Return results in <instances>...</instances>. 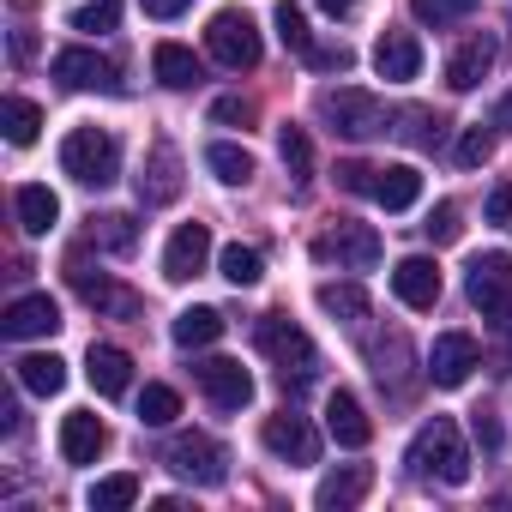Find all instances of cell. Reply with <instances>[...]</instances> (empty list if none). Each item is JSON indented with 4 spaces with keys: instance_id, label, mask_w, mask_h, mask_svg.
<instances>
[{
    "instance_id": "7bdbcfd3",
    "label": "cell",
    "mask_w": 512,
    "mask_h": 512,
    "mask_svg": "<svg viewBox=\"0 0 512 512\" xmlns=\"http://www.w3.org/2000/svg\"><path fill=\"white\" fill-rule=\"evenodd\" d=\"M482 217H488L494 229H512V181H500V187L482 199Z\"/></svg>"
},
{
    "instance_id": "603a6c76",
    "label": "cell",
    "mask_w": 512,
    "mask_h": 512,
    "mask_svg": "<svg viewBox=\"0 0 512 512\" xmlns=\"http://www.w3.org/2000/svg\"><path fill=\"white\" fill-rule=\"evenodd\" d=\"M151 73H157V85H169V91H193V85L205 79V67H199V55H193L187 43H157V49H151Z\"/></svg>"
},
{
    "instance_id": "f546056e",
    "label": "cell",
    "mask_w": 512,
    "mask_h": 512,
    "mask_svg": "<svg viewBox=\"0 0 512 512\" xmlns=\"http://www.w3.org/2000/svg\"><path fill=\"white\" fill-rule=\"evenodd\" d=\"M133 500H139V476H133V470H115V476L91 482V494H85L91 512H127Z\"/></svg>"
},
{
    "instance_id": "ffe728a7",
    "label": "cell",
    "mask_w": 512,
    "mask_h": 512,
    "mask_svg": "<svg viewBox=\"0 0 512 512\" xmlns=\"http://www.w3.org/2000/svg\"><path fill=\"white\" fill-rule=\"evenodd\" d=\"M103 446H109L103 416H91V410H67V416H61V458H67V464H97Z\"/></svg>"
},
{
    "instance_id": "4fadbf2b",
    "label": "cell",
    "mask_w": 512,
    "mask_h": 512,
    "mask_svg": "<svg viewBox=\"0 0 512 512\" xmlns=\"http://www.w3.org/2000/svg\"><path fill=\"white\" fill-rule=\"evenodd\" d=\"M260 440H266V452H278L284 464H314V458H320V434H314V422H308V416H296V410L266 416Z\"/></svg>"
},
{
    "instance_id": "ba28073f",
    "label": "cell",
    "mask_w": 512,
    "mask_h": 512,
    "mask_svg": "<svg viewBox=\"0 0 512 512\" xmlns=\"http://www.w3.org/2000/svg\"><path fill=\"white\" fill-rule=\"evenodd\" d=\"M133 187H139V205H175V199H181V151H175L169 139H157V145L145 151Z\"/></svg>"
},
{
    "instance_id": "cb8c5ba5",
    "label": "cell",
    "mask_w": 512,
    "mask_h": 512,
    "mask_svg": "<svg viewBox=\"0 0 512 512\" xmlns=\"http://www.w3.org/2000/svg\"><path fill=\"white\" fill-rule=\"evenodd\" d=\"M85 374H91V386H97L103 398H121V392L133 386V356H127V350H115V344H91Z\"/></svg>"
},
{
    "instance_id": "6da1fadb",
    "label": "cell",
    "mask_w": 512,
    "mask_h": 512,
    "mask_svg": "<svg viewBox=\"0 0 512 512\" xmlns=\"http://www.w3.org/2000/svg\"><path fill=\"white\" fill-rule=\"evenodd\" d=\"M404 464H410L416 476L446 482V488L470 482V452H464V434H458V422H452V416L422 422V428H416V440H410V452H404Z\"/></svg>"
},
{
    "instance_id": "d6986e66",
    "label": "cell",
    "mask_w": 512,
    "mask_h": 512,
    "mask_svg": "<svg viewBox=\"0 0 512 512\" xmlns=\"http://www.w3.org/2000/svg\"><path fill=\"white\" fill-rule=\"evenodd\" d=\"M326 434H332L338 446H350V452H362V446L374 440V422H368V410H362L356 392H332V398H326Z\"/></svg>"
},
{
    "instance_id": "e575fe53",
    "label": "cell",
    "mask_w": 512,
    "mask_h": 512,
    "mask_svg": "<svg viewBox=\"0 0 512 512\" xmlns=\"http://www.w3.org/2000/svg\"><path fill=\"white\" fill-rule=\"evenodd\" d=\"M320 308L332 314V320H368V290L362 284H320Z\"/></svg>"
},
{
    "instance_id": "3957f363",
    "label": "cell",
    "mask_w": 512,
    "mask_h": 512,
    "mask_svg": "<svg viewBox=\"0 0 512 512\" xmlns=\"http://www.w3.org/2000/svg\"><path fill=\"white\" fill-rule=\"evenodd\" d=\"M314 260H320V266H338V272H374V266H380V229L344 217V223H332V229L314 241Z\"/></svg>"
},
{
    "instance_id": "9c48e42d",
    "label": "cell",
    "mask_w": 512,
    "mask_h": 512,
    "mask_svg": "<svg viewBox=\"0 0 512 512\" xmlns=\"http://www.w3.org/2000/svg\"><path fill=\"white\" fill-rule=\"evenodd\" d=\"M193 380H199V392H205L217 410H241V404H253V374H247L241 362H229V356H205V362H193Z\"/></svg>"
},
{
    "instance_id": "bcb514c9",
    "label": "cell",
    "mask_w": 512,
    "mask_h": 512,
    "mask_svg": "<svg viewBox=\"0 0 512 512\" xmlns=\"http://www.w3.org/2000/svg\"><path fill=\"white\" fill-rule=\"evenodd\" d=\"M470 434H476L488 452H500V422H494L488 410H470Z\"/></svg>"
},
{
    "instance_id": "f907efd6",
    "label": "cell",
    "mask_w": 512,
    "mask_h": 512,
    "mask_svg": "<svg viewBox=\"0 0 512 512\" xmlns=\"http://www.w3.org/2000/svg\"><path fill=\"white\" fill-rule=\"evenodd\" d=\"M488 320H494V326H500V332H506V338H512V290H506V302H500V308H494V314H488Z\"/></svg>"
},
{
    "instance_id": "5bb4252c",
    "label": "cell",
    "mask_w": 512,
    "mask_h": 512,
    "mask_svg": "<svg viewBox=\"0 0 512 512\" xmlns=\"http://www.w3.org/2000/svg\"><path fill=\"white\" fill-rule=\"evenodd\" d=\"M506 290H512V260H506V253H476V260L464 266V296H470V308L494 314V308L506 302Z\"/></svg>"
},
{
    "instance_id": "ee69618b",
    "label": "cell",
    "mask_w": 512,
    "mask_h": 512,
    "mask_svg": "<svg viewBox=\"0 0 512 512\" xmlns=\"http://www.w3.org/2000/svg\"><path fill=\"white\" fill-rule=\"evenodd\" d=\"M404 121H410V127H404V139H416V145H440V121H434L428 109H410Z\"/></svg>"
},
{
    "instance_id": "d590c367",
    "label": "cell",
    "mask_w": 512,
    "mask_h": 512,
    "mask_svg": "<svg viewBox=\"0 0 512 512\" xmlns=\"http://www.w3.org/2000/svg\"><path fill=\"white\" fill-rule=\"evenodd\" d=\"M272 25H278V43H284V49H296V55H308V49H314L308 13L296 7V0H278V13H272Z\"/></svg>"
},
{
    "instance_id": "30bf717a",
    "label": "cell",
    "mask_w": 512,
    "mask_h": 512,
    "mask_svg": "<svg viewBox=\"0 0 512 512\" xmlns=\"http://www.w3.org/2000/svg\"><path fill=\"white\" fill-rule=\"evenodd\" d=\"M55 79H61L67 91H103V97H115V91H121L115 61H109V55H97V49H61V55H55Z\"/></svg>"
},
{
    "instance_id": "4316f807",
    "label": "cell",
    "mask_w": 512,
    "mask_h": 512,
    "mask_svg": "<svg viewBox=\"0 0 512 512\" xmlns=\"http://www.w3.org/2000/svg\"><path fill=\"white\" fill-rule=\"evenodd\" d=\"M169 338H175L181 350H205V344L223 338V314H217V308H187V314H175Z\"/></svg>"
},
{
    "instance_id": "44dd1931",
    "label": "cell",
    "mask_w": 512,
    "mask_h": 512,
    "mask_svg": "<svg viewBox=\"0 0 512 512\" xmlns=\"http://www.w3.org/2000/svg\"><path fill=\"white\" fill-rule=\"evenodd\" d=\"M368 488H374V470H368V464H338L332 476H320L314 506H320V512H350V506H362Z\"/></svg>"
},
{
    "instance_id": "8d00e7d4",
    "label": "cell",
    "mask_w": 512,
    "mask_h": 512,
    "mask_svg": "<svg viewBox=\"0 0 512 512\" xmlns=\"http://www.w3.org/2000/svg\"><path fill=\"white\" fill-rule=\"evenodd\" d=\"M175 416H181V392L175 386H145L139 392V422L145 428H169Z\"/></svg>"
},
{
    "instance_id": "d6a6232c",
    "label": "cell",
    "mask_w": 512,
    "mask_h": 512,
    "mask_svg": "<svg viewBox=\"0 0 512 512\" xmlns=\"http://www.w3.org/2000/svg\"><path fill=\"white\" fill-rule=\"evenodd\" d=\"M278 157H284L290 181H308V175H314V145H308V133H302L296 121H284V127H278Z\"/></svg>"
},
{
    "instance_id": "f1b7e54d",
    "label": "cell",
    "mask_w": 512,
    "mask_h": 512,
    "mask_svg": "<svg viewBox=\"0 0 512 512\" xmlns=\"http://www.w3.org/2000/svg\"><path fill=\"white\" fill-rule=\"evenodd\" d=\"M205 169H211L223 187H247V181H253V157H247L241 145H229V139L205 145Z\"/></svg>"
},
{
    "instance_id": "7402d4cb",
    "label": "cell",
    "mask_w": 512,
    "mask_h": 512,
    "mask_svg": "<svg viewBox=\"0 0 512 512\" xmlns=\"http://www.w3.org/2000/svg\"><path fill=\"white\" fill-rule=\"evenodd\" d=\"M374 73L392 79V85L416 79V73H422V43H416L410 31H386V37L374 43Z\"/></svg>"
},
{
    "instance_id": "7a4b0ae2",
    "label": "cell",
    "mask_w": 512,
    "mask_h": 512,
    "mask_svg": "<svg viewBox=\"0 0 512 512\" xmlns=\"http://www.w3.org/2000/svg\"><path fill=\"white\" fill-rule=\"evenodd\" d=\"M61 175H73L79 187H109L121 175V145L109 127H73L61 139Z\"/></svg>"
},
{
    "instance_id": "8fae6325",
    "label": "cell",
    "mask_w": 512,
    "mask_h": 512,
    "mask_svg": "<svg viewBox=\"0 0 512 512\" xmlns=\"http://www.w3.org/2000/svg\"><path fill=\"white\" fill-rule=\"evenodd\" d=\"M67 278H73V290L85 296V308H97V314H109V320H139V314H145V302H139L127 284H115V278H91L85 260H73Z\"/></svg>"
},
{
    "instance_id": "9a60e30c",
    "label": "cell",
    "mask_w": 512,
    "mask_h": 512,
    "mask_svg": "<svg viewBox=\"0 0 512 512\" xmlns=\"http://www.w3.org/2000/svg\"><path fill=\"white\" fill-rule=\"evenodd\" d=\"M205 260H211V229L205 223H181L169 235V247H163V278L169 284H187V278L205 272Z\"/></svg>"
},
{
    "instance_id": "c3c4849f",
    "label": "cell",
    "mask_w": 512,
    "mask_h": 512,
    "mask_svg": "<svg viewBox=\"0 0 512 512\" xmlns=\"http://www.w3.org/2000/svg\"><path fill=\"white\" fill-rule=\"evenodd\" d=\"M187 7H193V0H145V13H151V19H181Z\"/></svg>"
},
{
    "instance_id": "4dcf8cb0",
    "label": "cell",
    "mask_w": 512,
    "mask_h": 512,
    "mask_svg": "<svg viewBox=\"0 0 512 512\" xmlns=\"http://www.w3.org/2000/svg\"><path fill=\"white\" fill-rule=\"evenodd\" d=\"M217 272H223L235 290H247V284H260V278H266V260H260V247H241V241H229V247L217 253Z\"/></svg>"
},
{
    "instance_id": "277c9868",
    "label": "cell",
    "mask_w": 512,
    "mask_h": 512,
    "mask_svg": "<svg viewBox=\"0 0 512 512\" xmlns=\"http://www.w3.org/2000/svg\"><path fill=\"white\" fill-rule=\"evenodd\" d=\"M253 344H260V350L284 368V386H290V374H296V380L314 374V338H308L290 314H260V326H253Z\"/></svg>"
},
{
    "instance_id": "f35d334b",
    "label": "cell",
    "mask_w": 512,
    "mask_h": 512,
    "mask_svg": "<svg viewBox=\"0 0 512 512\" xmlns=\"http://www.w3.org/2000/svg\"><path fill=\"white\" fill-rule=\"evenodd\" d=\"M410 13L422 25H452V19H470L476 13V0H410Z\"/></svg>"
},
{
    "instance_id": "60d3db41",
    "label": "cell",
    "mask_w": 512,
    "mask_h": 512,
    "mask_svg": "<svg viewBox=\"0 0 512 512\" xmlns=\"http://www.w3.org/2000/svg\"><path fill=\"white\" fill-rule=\"evenodd\" d=\"M422 229H428V241H434V247L458 241V229H464V223H458V205H452V199H440V205L428 211V223H422Z\"/></svg>"
},
{
    "instance_id": "836d02e7",
    "label": "cell",
    "mask_w": 512,
    "mask_h": 512,
    "mask_svg": "<svg viewBox=\"0 0 512 512\" xmlns=\"http://www.w3.org/2000/svg\"><path fill=\"white\" fill-rule=\"evenodd\" d=\"M139 241V223L127 211H109V217H91V247H109V253H133Z\"/></svg>"
},
{
    "instance_id": "83f0119b",
    "label": "cell",
    "mask_w": 512,
    "mask_h": 512,
    "mask_svg": "<svg viewBox=\"0 0 512 512\" xmlns=\"http://www.w3.org/2000/svg\"><path fill=\"white\" fill-rule=\"evenodd\" d=\"M13 368H19V386L37 392V398H55V392L67 386V362H61V356H19Z\"/></svg>"
},
{
    "instance_id": "f6af8a7d",
    "label": "cell",
    "mask_w": 512,
    "mask_h": 512,
    "mask_svg": "<svg viewBox=\"0 0 512 512\" xmlns=\"http://www.w3.org/2000/svg\"><path fill=\"white\" fill-rule=\"evenodd\" d=\"M338 187L344 193H374V169L368 163H338Z\"/></svg>"
},
{
    "instance_id": "816d5d0a",
    "label": "cell",
    "mask_w": 512,
    "mask_h": 512,
    "mask_svg": "<svg viewBox=\"0 0 512 512\" xmlns=\"http://www.w3.org/2000/svg\"><path fill=\"white\" fill-rule=\"evenodd\" d=\"M320 13H332V19H350V13H356V0H320Z\"/></svg>"
},
{
    "instance_id": "52a82bcc",
    "label": "cell",
    "mask_w": 512,
    "mask_h": 512,
    "mask_svg": "<svg viewBox=\"0 0 512 512\" xmlns=\"http://www.w3.org/2000/svg\"><path fill=\"white\" fill-rule=\"evenodd\" d=\"M163 464L181 476V482H193V488H217L229 470H223V446L211 440V434H175L169 440V452H163Z\"/></svg>"
},
{
    "instance_id": "2e32d148",
    "label": "cell",
    "mask_w": 512,
    "mask_h": 512,
    "mask_svg": "<svg viewBox=\"0 0 512 512\" xmlns=\"http://www.w3.org/2000/svg\"><path fill=\"white\" fill-rule=\"evenodd\" d=\"M0 332H7L13 344L61 332V308H55V296H19V302H7V314H0Z\"/></svg>"
},
{
    "instance_id": "d4e9b609",
    "label": "cell",
    "mask_w": 512,
    "mask_h": 512,
    "mask_svg": "<svg viewBox=\"0 0 512 512\" xmlns=\"http://www.w3.org/2000/svg\"><path fill=\"white\" fill-rule=\"evenodd\" d=\"M13 211H19V229H25V235H49V229L61 223V199H55L43 181H25V187L13 193Z\"/></svg>"
},
{
    "instance_id": "f5cc1de1",
    "label": "cell",
    "mask_w": 512,
    "mask_h": 512,
    "mask_svg": "<svg viewBox=\"0 0 512 512\" xmlns=\"http://www.w3.org/2000/svg\"><path fill=\"white\" fill-rule=\"evenodd\" d=\"M494 127H512V91L500 97V109H494Z\"/></svg>"
},
{
    "instance_id": "1f68e13d",
    "label": "cell",
    "mask_w": 512,
    "mask_h": 512,
    "mask_svg": "<svg viewBox=\"0 0 512 512\" xmlns=\"http://www.w3.org/2000/svg\"><path fill=\"white\" fill-rule=\"evenodd\" d=\"M0 127H7L13 145H37V133H43V109H37L31 97H7V103H0Z\"/></svg>"
},
{
    "instance_id": "681fc988",
    "label": "cell",
    "mask_w": 512,
    "mask_h": 512,
    "mask_svg": "<svg viewBox=\"0 0 512 512\" xmlns=\"http://www.w3.org/2000/svg\"><path fill=\"white\" fill-rule=\"evenodd\" d=\"M13 61H19V67L37 61V37H31V31H13Z\"/></svg>"
},
{
    "instance_id": "74e56055",
    "label": "cell",
    "mask_w": 512,
    "mask_h": 512,
    "mask_svg": "<svg viewBox=\"0 0 512 512\" xmlns=\"http://www.w3.org/2000/svg\"><path fill=\"white\" fill-rule=\"evenodd\" d=\"M115 19H121V0H91V7H79L67 25L85 31V37H97V31H115Z\"/></svg>"
},
{
    "instance_id": "ab89813d",
    "label": "cell",
    "mask_w": 512,
    "mask_h": 512,
    "mask_svg": "<svg viewBox=\"0 0 512 512\" xmlns=\"http://www.w3.org/2000/svg\"><path fill=\"white\" fill-rule=\"evenodd\" d=\"M494 157V133L488 127H464V139H458V163L464 169H482Z\"/></svg>"
},
{
    "instance_id": "484cf974",
    "label": "cell",
    "mask_w": 512,
    "mask_h": 512,
    "mask_svg": "<svg viewBox=\"0 0 512 512\" xmlns=\"http://www.w3.org/2000/svg\"><path fill=\"white\" fill-rule=\"evenodd\" d=\"M374 199H380L386 211H410V205L422 199V175H416L410 163H392V169H374Z\"/></svg>"
},
{
    "instance_id": "7dc6e473",
    "label": "cell",
    "mask_w": 512,
    "mask_h": 512,
    "mask_svg": "<svg viewBox=\"0 0 512 512\" xmlns=\"http://www.w3.org/2000/svg\"><path fill=\"white\" fill-rule=\"evenodd\" d=\"M308 61H314V67H326V73H344V67H350V49H344V43H338V49H320V43H314V49H308Z\"/></svg>"
},
{
    "instance_id": "7c38bea8",
    "label": "cell",
    "mask_w": 512,
    "mask_h": 512,
    "mask_svg": "<svg viewBox=\"0 0 512 512\" xmlns=\"http://www.w3.org/2000/svg\"><path fill=\"white\" fill-rule=\"evenodd\" d=\"M476 362H482V350H476L470 332H440L434 350H428V380L452 392V386H464V380L476 374Z\"/></svg>"
},
{
    "instance_id": "b9f144b4",
    "label": "cell",
    "mask_w": 512,
    "mask_h": 512,
    "mask_svg": "<svg viewBox=\"0 0 512 512\" xmlns=\"http://www.w3.org/2000/svg\"><path fill=\"white\" fill-rule=\"evenodd\" d=\"M211 121H217V127H247V121H253V103H247V97H217V103H211Z\"/></svg>"
},
{
    "instance_id": "e0dca14e",
    "label": "cell",
    "mask_w": 512,
    "mask_h": 512,
    "mask_svg": "<svg viewBox=\"0 0 512 512\" xmlns=\"http://www.w3.org/2000/svg\"><path fill=\"white\" fill-rule=\"evenodd\" d=\"M392 290L404 308H434L440 302V266L428 260V253H410V260L392 266Z\"/></svg>"
},
{
    "instance_id": "ac0fdd59",
    "label": "cell",
    "mask_w": 512,
    "mask_h": 512,
    "mask_svg": "<svg viewBox=\"0 0 512 512\" xmlns=\"http://www.w3.org/2000/svg\"><path fill=\"white\" fill-rule=\"evenodd\" d=\"M494 37L488 31H476V37H464L458 49H452V61H446V85L452 91H476L482 79H488V67H494Z\"/></svg>"
},
{
    "instance_id": "8992f818",
    "label": "cell",
    "mask_w": 512,
    "mask_h": 512,
    "mask_svg": "<svg viewBox=\"0 0 512 512\" xmlns=\"http://www.w3.org/2000/svg\"><path fill=\"white\" fill-rule=\"evenodd\" d=\"M320 115L332 121L338 139H374V133H386V109H380V97H368V91H356V85L326 91V97H320Z\"/></svg>"
},
{
    "instance_id": "5b68a950",
    "label": "cell",
    "mask_w": 512,
    "mask_h": 512,
    "mask_svg": "<svg viewBox=\"0 0 512 512\" xmlns=\"http://www.w3.org/2000/svg\"><path fill=\"white\" fill-rule=\"evenodd\" d=\"M205 49H211V61H223L229 73L260 67V31H253V19H247L241 7H223V13L205 25Z\"/></svg>"
}]
</instances>
